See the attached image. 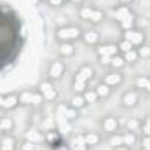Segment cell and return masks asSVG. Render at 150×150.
I'll use <instances>...</instances> for the list:
<instances>
[{
    "mask_svg": "<svg viewBox=\"0 0 150 150\" xmlns=\"http://www.w3.org/2000/svg\"><path fill=\"white\" fill-rule=\"evenodd\" d=\"M21 45V19L7 4H0V70L14 63Z\"/></svg>",
    "mask_w": 150,
    "mask_h": 150,
    "instance_id": "cell-1",
    "label": "cell"
},
{
    "mask_svg": "<svg viewBox=\"0 0 150 150\" xmlns=\"http://www.w3.org/2000/svg\"><path fill=\"white\" fill-rule=\"evenodd\" d=\"M112 14H113V18L117 19V23H119L122 32L136 28V14L131 11L129 5H115L112 9Z\"/></svg>",
    "mask_w": 150,
    "mask_h": 150,
    "instance_id": "cell-2",
    "label": "cell"
},
{
    "mask_svg": "<svg viewBox=\"0 0 150 150\" xmlns=\"http://www.w3.org/2000/svg\"><path fill=\"white\" fill-rule=\"evenodd\" d=\"M94 77V68L91 65H82L77 72H75L74 82H72V87H74L75 93L82 94L86 89H87V82Z\"/></svg>",
    "mask_w": 150,
    "mask_h": 150,
    "instance_id": "cell-3",
    "label": "cell"
},
{
    "mask_svg": "<svg viewBox=\"0 0 150 150\" xmlns=\"http://www.w3.org/2000/svg\"><path fill=\"white\" fill-rule=\"evenodd\" d=\"M79 18L87 21L89 25L96 26L105 19V12L101 9H96V7H91V5H80L79 7Z\"/></svg>",
    "mask_w": 150,
    "mask_h": 150,
    "instance_id": "cell-4",
    "label": "cell"
},
{
    "mask_svg": "<svg viewBox=\"0 0 150 150\" xmlns=\"http://www.w3.org/2000/svg\"><path fill=\"white\" fill-rule=\"evenodd\" d=\"M82 30L79 26L74 25H68V26H61L56 30V40L61 44V42H75L79 38H82Z\"/></svg>",
    "mask_w": 150,
    "mask_h": 150,
    "instance_id": "cell-5",
    "label": "cell"
},
{
    "mask_svg": "<svg viewBox=\"0 0 150 150\" xmlns=\"http://www.w3.org/2000/svg\"><path fill=\"white\" fill-rule=\"evenodd\" d=\"M18 96H19V103L21 105H26V107H40L45 101L38 89H25Z\"/></svg>",
    "mask_w": 150,
    "mask_h": 150,
    "instance_id": "cell-6",
    "label": "cell"
},
{
    "mask_svg": "<svg viewBox=\"0 0 150 150\" xmlns=\"http://www.w3.org/2000/svg\"><path fill=\"white\" fill-rule=\"evenodd\" d=\"M122 38L127 40L133 47H140L147 42V33L140 28H133V30H127V32H122Z\"/></svg>",
    "mask_w": 150,
    "mask_h": 150,
    "instance_id": "cell-7",
    "label": "cell"
},
{
    "mask_svg": "<svg viewBox=\"0 0 150 150\" xmlns=\"http://www.w3.org/2000/svg\"><path fill=\"white\" fill-rule=\"evenodd\" d=\"M38 91H40V94L44 96V100L47 101V103H52V101H56L58 100V89L54 87V84H52V80H42L40 84H38L37 87Z\"/></svg>",
    "mask_w": 150,
    "mask_h": 150,
    "instance_id": "cell-8",
    "label": "cell"
},
{
    "mask_svg": "<svg viewBox=\"0 0 150 150\" xmlns=\"http://www.w3.org/2000/svg\"><path fill=\"white\" fill-rule=\"evenodd\" d=\"M67 72V65L63 59H54L51 65H49V70H47V79L49 80H59Z\"/></svg>",
    "mask_w": 150,
    "mask_h": 150,
    "instance_id": "cell-9",
    "label": "cell"
},
{
    "mask_svg": "<svg viewBox=\"0 0 150 150\" xmlns=\"http://www.w3.org/2000/svg\"><path fill=\"white\" fill-rule=\"evenodd\" d=\"M120 103L124 108H134L138 103H140V96H138V91L136 89H129L122 94L120 98Z\"/></svg>",
    "mask_w": 150,
    "mask_h": 150,
    "instance_id": "cell-10",
    "label": "cell"
},
{
    "mask_svg": "<svg viewBox=\"0 0 150 150\" xmlns=\"http://www.w3.org/2000/svg\"><path fill=\"white\" fill-rule=\"evenodd\" d=\"M96 54H98V58H112V56L120 54V52H119L117 44H100L96 47Z\"/></svg>",
    "mask_w": 150,
    "mask_h": 150,
    "instance_id": "cell-11",
    "label": "cell"
},
{
    "mask_svg": "<svg viewBox=\"0 0 150 150\" xmlns=\"http://www.w3.org/2000/svg\"><path fill=\"white\" fill-rule=\"evenodd\" d=\"M101 127L107 134H113L119 131V119L113 117V115H105L101 119Z\"/></svg>",
    "mask_w": 150,
    "mask_h": 150,
    "instance_id": "cell-12",
    "label": "cell"
},
{
    "mask_svg": "<svg viewBox=\"0 0 150 150\" xmlns=\"http://www.w3.org/2000/svg\"><path fill=\"white\" fill-rule=\"evenodd\" d=\"M101 82L107 84L108 87H117V86H120V84L124 82V75H122L120 70H113V72H110V74L105 75Z\"/></svg>",
    "mask_w": 150,
    "mask_h": 150,
    "instance_id": "cell-13",
    "label": "cell"
},
{
    "mask_svg": "<svg viewBox=\"0 0 150 150\" xmlns=\"http://www.w3.org/2000/svg\"><path fill=\"white\" fill-rule=\"evenodd\" d=\"M82 40L89 47H98L100 45V33L96 30H87V32L82 33Z\"/></svg>",
    "mask_w": 150,
    "mask_h": 150,
    "instance_id": "cell-14",
    "label": "cell"
},
{
    "mask_svg": "<svg viewBox=\"0 0 150 150\" xmlns=\"http://www.w3.org/2000/svg\"><path fill=\"white\" fill-rule=\"evenodd\" d=\"M18 149V142L14 136H11L9 133L0 136V150H16Z\"/></svg>",
    "mask_w": 150,
    "mask_h": 150,
    "instance_id": "cell-15",
    "label": "cell"
},
{
    "mask_svg": "<svg viewBox=\"0 0 150 150\" xmlns=\"http://www.w3.org/2000/svg\"><path fill=\"white\" fill-rule=\"evenodd\" d=\"M134 89H140V91L150 94V77L149 75H138L134 79Z\"/></svg>",
    "mask_w": 150,
    "mask_h": 150,
    "instance_id": "cell-16",
    "label": "cell"
},
{
    "mask_svg": "<svg viewBox=\"0 0 150 150\" xmlns=\"http://www.w3.org/2000/svg\"><path fill=\"white\" fill-rule=\"evenodd\" d=\"M25 140H28V142H32V143H44L45 142V136L42 134V131H38V129H28L26 133H25Z\"/></svg>",
    "mask_w": 150,
    "mask_h": 150,
    "instance_id": "cell-17",
    "label": "cell"
},
{
    "mask_svg": "<svg viewBox=\"0 0 150 150\" xmlns=\"http://www.w3.org/2000/svg\"><path fill=\"white\" fill-rule=\"evenodd\" d=\"M45 142H47V145H49L51 149H56V147H59V145H65L63 136H61L59 133H56V131H51V133L45 136Z\"/></svg>",
    "mask_w": 150,
    "mask_h": 150,
    "instance_id": "cell-18",
    "label": "cell"
},
{
    "mask_svg": "<svg viewBox=\"0 0 150 150\" xmlns=\"http://www.w3.org/2000/svg\"><path fill=\"white\" fill-rule=\"evenodd\" d=\"M18 105H19V96H18V93H9V94H5L4 110H14Z\"/></svg>",
    "mask_w": 150,
    "mask_h": 150,
    "instance_id": "cell-19",
    "label": "cell"
},
{
    "mask_svg": "<svg viewBox=\"0 0 150 150\" xmlns=\"http://www.w3.org/2000/svg\"><path fill=\"white\" fill-rule=\"evenodd\" d=\"M84 142L87 147H96L101 142V134L96 131H87V133H84Z\"/></svg>",
    "mask_w": 150,
    "mask_h": 150,
    "instance_id": "cell-20",
    "label": "cell"
},
{
    "mask_svg": "<svg viewBox=\"0 0 150 150\" xmlns=\"http://www.w3.org/2000/svg\"><path fill=\"white\" fill-rule=\"evenodd\" d=\"M75 51H77L75 42H61V44H59V54H61V58H70V56H74Z\"/></svg>",
    "mask_w": 150,
    "mask_h": 150,
    "instance_id": "cell-21",
    "label": "cell"
},
{
    "mask_svg": "<svg viewBox=\"0 0 150 150\" xmlns=\"http://www.w3.org/2000/svg\"><path fill=\"white\" fill-rule=\"evenodd\" d=\"M68 105H70L72 108H75V110H82L87 103H86V100H84V96H82V94L75 93L74 96H72V100L68 101Z\"/></svg>",
    "mask_w": 150,
    "mask_h": 150,
    "instance_id": "cell-22",
    "label": "cell"
},
{
    "mask_svg": "<svg viewBox=\"0 0 150 150\" xmlns=\"http://www.w3.org/2000/svg\"><path fill=\"white\" fill-rule=\"evenodd\" d=\"M94 91H96V94H98V98L101 100H105V98H108L110 94H112V87H108L107 84H103V82H100L96 87H94Z\"/></svg>",
    "mask_w": 150,
    "mask_h": 150,
    "instance_id": "cell-23",
    "label": "cell"
},
{
    "mask_svg": "<svg viewBox=\"0 0 150 150\" xmlns=\"http://www.w3.org/2000/svg\"><path fill=\"white\" fill-rule=\"evenodd\" d=\"M108 67H112L113 70H120V68H124V67H126L124 56H122V54H115V56H112V58H110Z\"/></svg>",
    "mask_w": 150,
    "mask_h": 150,
    "instance_id": "cell-24",
    "label": "cell"
},
{
    "mask_svg": "<svg viewBox=\"0 0 150 150\" xmlns=\"http://www.w3.org/2000/svg\"><path fill=\"white\" fill-rule=\"evenodd\" d=\"M122 142H124L126 147H133V145H136V142H138L136 133H133V131H124V133H122Z\"/></svg>",
    "mask_w": 150,
    "mask_h": 150,
    "instance_id": "cell-25",
    "label": "cell"
},
{
    "mask_svg": "<svg viewBox=\"0 0 150 150\" xmlns=\"http://www.w3.org/2000/svg\"><path fill=\"white\" fill-rule=\"evenodd\" d=\"M0 127H2L4 133H11V131L14 129V120H12V117H7V115L0 117Z\"/></svg>",
    "mask_w": 150,
    "mask_h": 150,
    "instance_id": "cell-26",
    "label": "cell"
},
{
    "mask_svg": "<svg viewBox=\"0 0 150 150\" xmlns=\"http://www.w3.org/2000/svg\"><path fill=\"white\" fill-rule=\"evenodd\" d=\"M82 96H84V100H86V103H89V105H94V103H96V101L100 100L94 89H86V91L82 93Z\"/></svg>",
    "mask_w": 150,
    "mask_h": 150,
    "instance_id": "cell-27",
    "label": "cell"
},
{
    "mask_svg": "<svg viewBox=\"0 0 150 150\" xmlns=\"http://www.w3.org/2000/svg\"><path fill=\"white\" fill-rule=\"evenodd\" d=\"M122 56H124V61H126V65H127V63H131V65H133V63H136V61L140 59L136 47H134V49H131V51H127V52H124Z\"/></svg>",
    "mask_w": 150,
    "mask_h": 150,
    "instance_id": "cell-28",
    "label": "cell"
},
{
    "mask_svg": "<svg viewBox=\"0 0 150 150\" xmlns=\"http://www.w3.org/2000/svg\"><path fill=\"white\" fill-rule=\"evenodd\" d=\"M108 143L112 145L113 149H117V147H122V145H124V142H122V133H113V134H110V138H108Z\"/></svg>",
    "mask_w": 150,
    "mask_h": 150,
    "instance_id": "cell-29",
    "label": "cell"
},
{
    "mask_svg": "<svg viewBox=\"0 0 150 150\" xmlns=\"http://www.w3.org/2000/svg\"><path fill=\"white\" fill-rule=\"evenodd\" d=\"M74 150H89V147L84 142V134H77L74 138Z\"/></svg>",
    "mask_w": 150,
    "mask_h": 150,
    "instance_id": "cell-30",
    "label": "cell"
},
{
    "mask_svg": "<svg viewBox=\"0 0 150 150\" xmlns=\"http://www.w3.org/2000/svg\"><path fill=\"white\" fill-rule=\"evenodd\" d=\"M140 124H142V120H138V119H129V120L126 122V131L138 133V131H140Z\"/></svg>",
    "mask_w": 150,
    "mask_h": 150,
    "instance_id": "cell-31",
    "label": "cell"
},
{
    "mask_svg": "<svg viewBox=\"0 0 150 150\" xmlns=\"http://www.w3.org/2000/svg\"><path fill=\"white\" fill-rule=\"evenodd\" d=\"M136 51H138V56H140V59H150V45L143 44V45L136 47Z\"/></svg>",
    "mask_w": 150,
    "mask_h": 150,
    "instance_id": "cell-32",
    "label": "cell"
},
{
    "mask_svg": "<svg viewBox=\"0 0 150 150\" xmlns=\"http://www.w3.org/2000/svg\"><path fill=\"white\" fill-rule=\"evenodd\" d=\"M140 131H142L143 136H150V115H147V117L142 120V124H140Z\"/></svg>",
    "mask_w": 150,
    "mask_h": 150,
    "instance_id": "cell-33",
    "label": "cell"
},
{
    "mask_svg": "<svg viewBox=\"0 0 150 150\" xmlns=\"http://www.w3.org/2000/svg\"><path fill=\"white\" fill-rule=\"evenodd\" d=\"M117 47H119V52H120V54H124V52H127V51L134 49V47H133V45H131V44H129L127 40H124V38H122V40H120V42L117 44Z\"/></svg>",
    "mask_w": 150,
    "mask_h": 150,
    "instance_id": "cell-34",
    "label": "cell"
},
{
    "mask_svg": "<svg viewBox=\"0 0 150 150\" xmlns=\"http://www.w3.org/2000/svg\"><path fill=\"white\" fill-rule=\"evenodd\" d=\"M19 150H35V143H32V142L25 140V142H21V145H19Z\"/></svg>",
    "mask_w": 150,
    "mask_h": 150,
    "instance_id": "cell-35",
    "label": "cell"
},
{
    "mask_svg": "<svg viewBox=\"0 0 150 150\" xmlns=\"http://www.w3.org/2000/svg\"><path fill=\"white\" fill-rule=\"evenodd\" d=\"M70 0H47V4L51 5V7H59V5H63V4H68Z\"/></svg>",
    "mask_w": 150,
    "mask_h": 150,
    "instance_id": "cell-36",
    "label": "cell"
},
{
    "mask_svg": "<svg viewBox=\"0 0 150 150\" xmlns=\"http://www.w3.org/2000/svg\"><path fill=\"white\" fill-rule=\"evenodd\" d=\"M143 147H150V136H143L142 138V149Z\"/></svg>",
    "mask_w": 150,
    "mask_h": 150,
    "instance_id": "cell-37",
    "label": "cell"
},
{
    "mask_svg": "<svg viewBox=\"0 0 150 150\" xmlns=\"http://www.w3.org/2000/svg\"><path fill=\"white\" fill-rule=\"evenodd\" d=\"M119 2V5H131L134 0H117Z\"/></svg>",
    "mask_w": 150,
    "mask_h": 150,
    "instance_id": "cell-38",
    "label": "cell"
},
{
    "mask_svg": "<svg viewBox=\"0 0 150 150\" xmlns=\"http://www.w3.org/2000/svg\"><path fill=\"white\" fill-rule=\"evenodd\" d=\"M4 101H5V94H0V110H4Z\"/></svg>",
    "mask_w": 150,
    "mask_h": 150,
    "instance_id": "cell-39",
    "label": "cell"
},
{
    "mask_svg": "<svg viewBox=\"0 0 150 150\" xmlns=\"http://www.w3.org/2000/svg\"><path fill=\"white\" fill-rule=\"evenodd\" d=\"M70 2H72V4H75V5H79V7H80V5H82V4H84L86 0H70Z\"/></svg>",
    "mask_w": 150,
    "mask_h": 150,
    "instance_id": "cell-40",
    "label": "cell"
},
{
    "mask_svg": "<svg viewBox=\"0 0 150 150\" xmlns=\"http://www.w3.org/2000/svg\"><path fill=\"white\" fill-rule=\"evenodd\" d=\"M52 150H70L67 145H59V147H56V149H52Z\"/></svg>",
    "mask_w": 150,
    "mask_h": 150,
    "instance_id": "cell-41",
    "label": "cell"
},
{
    "mask_svg": "<svg viewBox=\"0 0 150 150\" xmlns=\"http://www.w3.org/2000/svg\"><path fill=\"white\" fill-rule=\"evenodd\" d=\"M2 134H5V133H4V131H2V127H0V136H2Z\"/></svg>",
    "mask_w": 150,
    "mask_h": 150,
    "instance_id": "cell-42",
    "label": "cell"
},
{
    "mask_svg": "<svg viewBox=\"0 0 150 150\" xmlns=\"http://www.w3.org/2000/svg\"><path fill=\"white\" fill-rule=\"evenodd\" d=\"M142 150H150V147H143V149H142Z\"/></svg>",
    "mask_w": 150,
    "mask_h": 150,
    "instance_id": "cell-43",
    "label": "cell"
},
{
    "mask_svg": "<svg viewBox=\"0 0 150 150\" xmlns=\"http://www.w3.org/2000/svg\"><path fill=\"white\" fill-rule=\"evenodd\" d=\"M38 2H47V0H38Z\"/></svg>",
    "mask_w": 150,
    "mask_h": 150,
    "instance_id": "cell-44",
    "label": "cell"
},
{
    "mask_svg": "<svg viewBox=\"0 0 150 150\" xmlns=\"http://www.w3.org/2000/svg\"><path fill=\"white\" fill-rule=\"evenodd\" d=\"M149 19H150V12H149Z\"/></svg>",
    "mask_w": 150,
    "mask_h": 150,
    "instance_id": "cell-45",
    "label": "cell"
}]
</instances>
